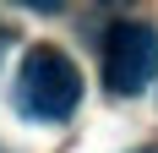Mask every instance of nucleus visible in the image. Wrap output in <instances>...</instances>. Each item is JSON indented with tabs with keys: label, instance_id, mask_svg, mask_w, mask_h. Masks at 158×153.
Here are the masks:
<instances>
[{
	"label": "nucleus",
	"instance_id": "nucleus-5",
	"mask_svg": "<svg viewBox=\"0 0 158 153\" xmlns=\"http://www.w3.org/2000/svg\"><path fill=\"white\" fill-rule=\"evenodd\" d=\"M136 153H158V148H136Z\"/></svg>",
	"mask_w": 158,
	"mask_h": 153
},
{
	"label": "nucleus",
	"instance_id": "nucleus-2",
	"mask_svg": "<svg viewBox=\"0 0 158 153\" xmlns=\"http://www.w3.org/2000/svg\"><path fill=\"white\" fill-rule=\"evenodd\" d=\"M153 76H158V33L147 22H114L104 44V88L114 98H131Z\"/></svg>",
	"mask_w": 158,
	"mask_h": 153
},
{
	"label": "nucleus",
	"instance_id": "nucleus-6",
	"mask_svg": "<svg viewBox=\"0 0 158 153\" xmlns=\"http://www.w3.org/2000/svg\"><path fill=\"white\" fill-rule=\"evenodd\" d=\"M0 44H6V33H0Z\"/></svg>",
	"mask_w": 158,
	"mask_h": 153
},
{
	"label": "nucleus",
	"instance_id": "nucleus-3",
	"mask_svg": "<svg viewBox=\"0 0 158 153\" xmlns=\"http://www.w3.org/2000/svg\"><path fill=\"white\" fill-rule=\"evenodd\" d=\"M22 6H33V11H49V16H55V11H65V0H22Z\"/></svg>",
	"mask_w": 158,
	"mask_h": 153
},
{
	"label": "nucleus",
	"instance_id": "nucleus-1",
	"mask_svg": "<svg viewBox=\"0 0 158 153\" xmlns=\"http://www.w3.org/2000/svg\"><path fill=\"white\" fill-rule=\"evenodd\" d=\"M16 104L33 120H71L82 104V71L60 49H33L16 76Z\"/></svg>",
	"mask_w": 158,
	"mask_h": 153
},
{
	"label": "nucleus",
	"instance_id": "nucleus-4",
	"mask_svg": "<svg viewBox=\"0 0 158 153\" xmlns=\"http://www.w3.org/2000/svg\"><path fill=\"white\" fill-rule=\"evenodd\" d=\"M104 6H126V0H104Z\"/></svg>",
	"mask_w": 158,
	"mask_h": 153
}]
</instances>
